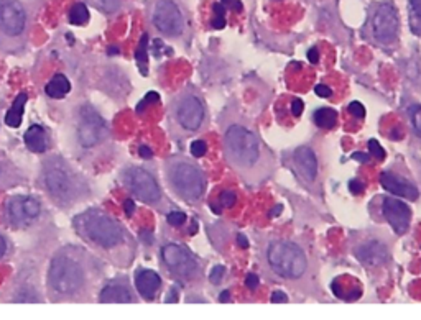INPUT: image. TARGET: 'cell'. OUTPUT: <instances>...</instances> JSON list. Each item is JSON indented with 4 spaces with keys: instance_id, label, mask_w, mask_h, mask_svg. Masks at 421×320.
Segmentation results:
<instances>
[{
    "instance_id": "11",
    "label": "cell",
    "mask_w": 421,
    "mask_h": 320,
    "mask_svg": "<svg viewBox=\"0 0 421 320\" xmlns=\"http://www.w3.org/2000/svg\"><path fill=\"white\" fill-rule=\"evenodd\" d=\"M43 217V204L35 196H12L2 207V220L13 230H28Z\"/></svg>"
},
{
    "instance_id": "47",
    "label": "cell",
    "mask_w": 421,
    "mask_h": 320,
    "mask_svg": "<svg viewBox=\"0 0 421 320\" xmlns=\"http://www.w3.org/2000/svg\"><path fill=\"white\" fill-rule=\"evenodd\" d=\"M229 295H231L229 290H224V293L221 294V302H227V299H229Z\"/></svg>"
},
{
    "instance_id": "43",
    "label": "cell",
    "mask_w": 421,
    "mask_h": 320,
    "mask_svg": "<svg viewBox=\"0 0 421 320\" xmlns=\"http://www.w3.org/2000/svg\"><path fill=\"white\" fill-rule=\"evenodd\" d=\"M237 241H239V245L244 246V248H249V240H247L244 235H237Z\"/></svg>"
},
{
    "instance_id": "24",
    "label": "cell",
    "mask_w": 421,
    "mask_h": 320,
    "mask_svg": "<svg viewBox=\"0 0 421 320\" xmlns=\"http://www.w3.org/2000/svg\"><path fill=\"white\" fill-rule=\"evenodd\" d=\"M313 118H315V123L319 128H323V130H331V128H334L336 123H338V112H336L334 108L321 107L315 112Z\"/></svg>"
},
{
    "instance_id": "3",
    "label": "cell",
    "mask_w": 421,
    "mask_h": 320,
    "mask_svg": "<svg viewBox=\"0 0 421 320\" xmlns=\"http://www.w3.org/2000/svg\"><path fill=\"white\" fill-rule=\"evenodd\" d=\"M224 156L227 165L250 186L262 184L275 169L271 153L259 135L244 123H229L224 132Z\"/></svg>"
},
{
    "instance_id": "46",
    "label": "cell",
    "mask_w": 421,
    "mask_h": 320,
    "mask_svg": "<svg viewBox=\"0 0 421 320\" xmlns=\"http://www.w3.org/2000/svg\"><path fill=\"white\" fill-rule=\"evenodd\" d=\"M126 207H127V214H128V215L133 214V202H132V200H127V202H126Z\"/></svg>"
},
{
    "instance_id": "13",
    "label": "cell",
    "mask_w": 421,
    "mask_h": 320,
    "mask_svg": "<svg viewBox=\"0 0 421 320\" xmlns=\"http://www.w3.org/2000/svg\"><path fill=\"white\" fill-rule=\"evenodd\" d=\"M161 260L173 278L185 281L195 279L200 273V263L183 245L168 243L161 248Z\"/></svg>"
},
{
    "instance_id": "44",
    "label": "cell",
    "mask_w": 421,
    "mask_h": 320,
    "mask_svg": "<svg viewBox=\"0 0 421 320\" xmlns=\"http://www.w3.org/2000/svg\"><path fill=\"white\" fill-rule=\"evenodd\" d=\"M140 155H142L143 158H150V156H152V151L148 150V148L142 146V148H140Z\"/></svg>"
},
{
    "instance_id": "27",
    "label": "cell",
    "mask_w": 421,
    "mask_h": 320,
    "mask_svg": "<svg viewBox=\"0 0 421 320\" xmlns=\"http://www.w3.org/2000/svg\"><path fill=\"white\" fill-rule=\"evenodd\" d=\"M87 2L104 15H116L122 8V0H87Z\"/></svg>"
},
{
    "instance_id": "7",
    "label": "cell",
    "mask_w": 421,
    "mask_h": 320,
    "mask_svg": "<svg viewBox=\"0 0 421 320\" xmlns=\"http://www.w3.org/2000/svg\"><path fill=\"white\" fill-rule=\"evenodd\" d=\"M163 174L170 191L186 204H197L206 192L205 172L185 156H171L163 162Z\"/></svg>"
},
{
    "instance_id": "4",
    "label": "cell",
    "mask_w": 421,
    "mask_h": 320,
    "mask_svg": "<svg viewBox=\"0 0 421 320\" xmlns=\"http://www.w3.org/2000/svg\"><path fill=\"white\" fill-rule=\"evenodd\" d=\"M68 138L73 153L84 165H96L111 155V128L101 113L87 102L73 108L68 123Z\"/></svg>"
},
{
    "instance_id": "42",
    "label": "cell",
    "mask_w": 421,
    "mask_h": 320,
    "mask_svg": "<svg viewBox=\"0 0 421 320\" xmlns=\"http://www.w3.org/2000/svg\"><path fill=\"white\" fill-rule=\"evenodd\" d=\"M308 59H310L311 64H318V61H319V51H318V49L311 48L308 51Z\"/></svg>"
},
{
    "instance_id": "30",
    "label": "cell",
    "mask_w": 421,
    "mask_h": 320,
    "mask_svg": "<svg viewBox=\"0 0 421 320\" xmlns=\"http://www.w3.org/2000/svg\"><path fill=\"white\" fill-rule=\"evenodd\" d=\"M190 151H191V155L195 156V158H202V156L206 155V151H207L206 141H205V140H196V141H193V143H191V146H190Z\"/></svg>"
},
{
    "instance_id": "12",
    "label": "cell",
    "mask_w": 421,
    "mask_h": 320,
    "mask_svg": "<svg viewBox=\"0 0 421 320\" xmlns=\"http://www.w3.org/2000/svg\"><path fill=\"white\" fill-rule=\"evenodd\" d=\"M152 27L166 38H180L186 30V15L178 0H152L150 8Z\"/></svg>"
},
{
    "instance_id": "28",
    "label": "cell",
    "mask_w": 421,
    "mask_h": 320,
    "mask_svg": "<svg viewBox=\"0 0 421 320\" xmlns=\"http://www.w3.org/2000/svg\"><path fill=\"white\" fill-rule=\"evenodd\" d=\"M408 115L410 120H412V127L417 135L421 138V105L420 103H415L408 108Z\"/></svg>"
},
{
    "instance_id": "31",
    "label": "cell",
    "mask_w": 421,
    "mask_h": 320,
    "mask_svg": "<svg viewBox=\"0 0 421 320\" xmlns=\"http://www.w3.org/2000/svg\"><path fill=\"white\" fill-rule=\"evenodd\" d=\"M166 219H168V224H170V225H173V226H180V225H183V224H185V222H186V215L183 214V212L171 210V212H168Z\"/></svg>"
},
{
    "instance_id": "15",
    "label": "cell",
    "mask_w": 421,
    "mask_h": 320,
    "mask_svg": "<svg viewBox=\"0 0 421 320\" xmlns=\"http://www.w3.org/2000/svg\"><path fill=\"white\" fill-rule=\"evenodd\" d=\"M382 212L385 220L392 225V229L398 235L405 233L408 230L410 222H412V210L403 200L393 199V197H385L382 202Z\"/></svg>"
},
{
    "instance_id": "6",
    "label": "cell",
    "mask_w": 421,
    "mask_h": 320,
    "mask_svg": "<svg viewBox=\"0 0 421 320\" xmlns=\"http://www.w3.org/2000/svg\"><path fill=\"white\" fill-rule=\"evenodd\" d=\"M33 12L25 0H0V51L22 54L28 48Z\"/></svg>"
},
{
    "instance_id": "35",
    "label": "cell",
    "mask_w": 421,
    "mask_h": 320,
    "mask_svg": "<svg viewBox=\"0 0 421 320\" xmlns=\"http://www.w3.org/2000/svg\"><path fill=\"white\" fill-rule=\"evenodd\" d=\"M224 274H226V268L224 266H216L214 269H212V273H211V283L212 284H219L221 281H222V278H224Z\"/></svg>"
},
{
    "instance_id": "2",
    "label": "cell",
    "mask_w": 421,
    "mask_h": 320,
    "mask_svg": "<svg viewBox=\"0 0 421 320\" xmlns=\"http://www.w3.org/2000/svg\"><path fill=\"white\" fill-rule=\"evenodd\" d=\"M76 235L104 263L117 268L132 264L137 243L121 220L102 209H87L73 219Z\"/></svg>"
},
{
    "instance_id": "38",
    "label": "cell",
    "mask_w": 421,
    "mask_h": 320,
    "mask_svg": "<svg viewBox=\"0 0 421 320\" xmlns=\"http://www.w3.org/2000/svg\"><path fill=\"white\" fill-rule=\"evenodd\" d=\"M245 284H247V288H249V289H255L257 286H259V276L254 274V273H250L245 278Z\"/></svg>"
},
{
    "instance_id": "16",
    "label": "cell",
    "mask_w": 421,
    "mask_h": 320,
    "mask_svg": "<svg viewBox=\"0 0 421 320\" xmlns=\"http://www.w3.org/2000/svg\"><path fill=\"white\" fill-rule=\"evenodd\" d=\"M293 166L305 182H315L318 177V158L310 146H298L293 151Z\"/></svg>"
},
{
    "instance_id": "14",
    "label": "cell",
    "mask_w": 421,
    "mask_h": 320,
    "mask_svg": "<svg viewBox=\"0 0 421 320\" xmlns=\"http://www.w3.org/2000/svg\"><path fill=\"white\" fill-rule=\"evenodd\" d=\"M398 13L392 4H380L372 13V32L379 43L392 44L398 38Z\"/></svg>"
},
{
    "instance_id": "34",
    "label": "cell",
    "mask_w": 421,
    "mask_h": 320,
    "mask_svg": "<svg viewBox=\"0 0 421 320\" xmlns=\"http://www.w3.org/2000/svg\"><path fill=\"white\" fill-rule=\"evenodd\" d=\"M349 112L353 113L355 118H364L365 117V108L360 102H350L349 103Z\"/></svg>"
},
{
    "instance_id": "29",
    "label": "cell",
    "mask_w": 421,
    "mask_h": 320,
    "mask_svg": "<svg viewBox=\"0 0 421 320\" xmlns=\"http://www.w3.org/2000/svg\"><path fill=\"white\" fill-rule=\"evenodd\" d=\"M10 255H12V245H10L7 236L0 233V263L7 260Z\"/></svg>"
},
{
    "instance_id": "39",
    "label": "cell",
    "mask_w": 421,
    "mask_h": 320,
    "mask_svg": "<svg viewBox=\"0 0 421 320\" xmlns=\"http://www.w3.org/2000/svg\"><path fill=\"white\" fill-rule=\"evenodd\" d=\"M288 300V295H286L283 290H275L274 294H271V302H286Z\"/></svg>"
},
{
    "instance_id": "40",
    "label": "cell",
    "mask_w": 421,
    "mask_h": 320,
    "mask_svg": "<svg viewBox=\"0 0 421 320\" xmlns=\"http://www.w3.org/2000/svg\"><path fill=\"white\" fill-rule=\"evenodd\" d=\"M410 7H412L415 17L421 20V0H410Z\"/></svg>"
},
{
    "instance_id": "26",
    "label": "cell",
    "mask_w": 421,
    "mask_h": 320,
    "mask_svg": "<svg viewBox=\"0 0 421 320\" xmlns=\"http://www.w3.org/2000/svg\"><path fill=\"white\" fill-rule=\"evenodd\" d=\"M25 101H27V96L25 94H20L17 101H15L12 110L7 113V118H5V122H7L8 127H20V123H22V117H23V107H25Z\"/></svg>"
},
{
    "instance_id": "19",
    "label": "cell",
    "mask_w": 421,
    "mask_h": 320,
    "mask_svg": "<svg viewBox=\"0 0 421 320\" xmlns=\"http://www.w3.org/2000/svg\"><path fill=\"white\" fill-rule=\"evenodd\" d=\"M135 288L143 299L153 300L157 297V294L160 293L161 278L155 271L142 269L135 276Z\"/></svg>"
},
{
    "instance_id": "5",
    "label": "cell",
    "mask_w": 421,
    "mask_h": 320,
    "mask_svg": "<svg viewBox=\"0 0 421 320\" xmlns=\"http://www.w3.org/2000/svg\"><path fill=\"white\" fill-rule=\"evenodd\" d=\"M38 186L54 205L66 210L91 196L87 177L61 155H48L39 161Z\"/></svg>"
},
{
    "instance_id": "9",
    "label": "cell",
    "mask_w": 421,
    "mask_h": 320,
    "mask_svg": "<svg viewBox=\"0 0 421 320\" xmlns=\"http://www.w3.org/2000/svg\"><path fill=\"white\" fill-rule=\"evenodd\" d=\"M121 181L126 186V189L133 197L143 204L153 207V209L165 212L170 209L165 194H163L160 184H158L155 176L140 166H127L121 172Z\"/></svg>"
},
{
    "instance_id": "36",
    "label": "cell",
    "mask_w": 421,
    "mask_h": 320,
    "mask_svg": "<svg viewBox=\"0 0 421 320\" xmlns=\"http://www.w3.org/2000/svg\"><path fill=\"white\" fill-rule=\"evenodd\" d=\"M303 108H305V105L300 98H296V101L291 102V113H293L295 117H300L301 113H303Z\"/></svg>"
},
{
    "instance_id": "21",
    "label": "cell",
    "mask_w": 421,
    "mask_h": 320,
    "mask_svg": "<svg viewBox=\"0 0 421 320\" xmlns=\"http://www.w3.org/2000/svg\"><path fill=\"white\" fill-rule=\"evenodd\" d=\"M25 174L18 169L17 165H13L8 160L5 153L0 151V189H8V187L23 184Z\"/></svg>"
},
{
    "instance_id": "41",
    "label": "cell",
    "mask_w": 421,
    "mask_h": 320,
    "mask_svg": "<svg viewBox=\"0 0 421 320\" xmlns=\"http://www.w3.org/2000/svg\"><path fill=\"white\" fill-rule=\"evenodd\" d=\"M349 191L353 192V194H360V192L364 191L362 182H359V181H350V182H349Z\"/></svg>"
},
{
    "instance_id": "22",
    "label": "cell",
    "mask_w": 421,
    "mask_h": 320,
    "mask_svg": "<svg viewBox=\"0 0 421 320\" xmlns=\"http://www.w3.org/2000/svg\"><path fill=\"white\" fill-rule=\"evenodd\" d=\"M25 146L28 148L32 153H37V155H42V153L47 151L48 148V133L42 125H32L25 133L23 136Z\"/></svg>"
},
{
    "instance_id": "37",
    "label": "cell",
    "mask_w": 421,
    "mask_h": 320,
    "mask_svg": "<svg viewBox=\"0 0 421 320\" xmlns=\"http://www.w3.org/2000/svg\"><path fill=\"white\" fill-rule=\"evenodd\" d=\"M315 91H316V94H318L319 97H331V96H333V91H331V87L323 86V84L316 86Z\"/></svg>"
},
{
    "instance_id": "25",
    "label": "cell",
    "mask_w": 421,
    "mask_h": 320,
    "mask_svg": "<svg viewBox=\"0 0 421 320\" xmlns=\"http://www.w3.org/2000/svg\"><path fill=\"white\" fill-rule=\"evenodd\" d=\"M89 18H91V15H89V8L81 2L73 5L71 10H69V13H68L69 23L76 25V27H83V25H86L89 22Z\"/></svg>"
},
{
    "instance_id": "33",
    "label": "cell",
    "mask_w": 421,
    "mask_h": 320,
    "mask_svg": "<svg viewBox=\"0 0 421 320\" xmlns=\"http://www.w3.org/2000/svg\"><path fill=\"white\" fill-rule=\"evenodd\" d=\"M219 200H221V204L226 207V209H231V207L236 204V194H234V192L226 191V192H222V194H221Z\"/></svg>"
},
{
    "instance_id": "32",
    "label": "cell",
    "mask_w": 421,
    "mask_h": 320,
    "mask_svg": "<svg viewBox=\"0 0 421 320\" xmlns=\"http://www.w3.org/2000/svg\"><path fill=\"white\" fill-rule=\"evenodd\" d=\"M369 150H370V155L377 156L379 160H384V158H385V150L382 146H380V143L377 140H370L369 141Z\"/></svg>"
},
{
    "instance_id": "18",
    "label": "cell",
    "mask_w": 421,
    "mask_h": 320,
    "mask_svg": "<svg viewBox=\"0 0 421 320\" xmlns=\"http://www.w3.org/2000/svg\"><path fill=\"white\" fill-rule=\"evenodd\" d=\"M380 182H382V186L387 189L389 192H392L395 196H400V197H405V199H418V189L415 187L412 182L405 181L403 177H400L397 174H393V172H389L385 171L382 172V176H380Z\"/></svg>"
},
{
    "instance_id": "23",
    "label": "cell",
    "mask_w": 421,
    "mask_h": 320,
    "mask_svg": "<svg viewBox=\"0 0 421 320\" xmlns=\"http://www.w3.org/2000/svg\"><path fill=\"white\" fill-rule=\"evenodd\" d=\"M44 91H47V96L51 98H64L71 92V82H69V79L64 74H56L47 84Z\"/></svg>"
},
{
    "instance_id": "1",
    "label": "cell",
    "mask_w": 421,
    "mask_h": 320,
    "mask_svg": "<svg viewBox=\"0 0 421 320\" xmlns=\"http://www.w3.org/2000/svg\"><path fill=\"white\" fill-rule=\"evenodd\" d=\"M106 264L84 246L66 245L54 251L47 273L51 302H87L102 288Z\"/></svg>"
},
{
    "instance_id": "8",
    "label": "cell",
    "mask_w": 421,
    "mask_h": 320,
    "mask_svg": "<svg viewBox=\"0 0 421 320\" xmlns=\"http://www.w3.org/2000/svg\"><path fill=\"white\" fill-rule=\"evenodd\" d=\"M269 268L281 279L300 281L308 271L310 260L300 245L288 240H274L265 248Z\"/></svg>"
},
{
    "instance_id": "10",
    "label": "cell",
    "mask_w": 421,
    "mask_h": 320,
    "mask_svg": "<svg viewBox=\"0 0 421 320\" xmlns=\"http://www.w3.org/2000/svg\"><path fill=\"white\" fill-rule=\"evenodd\" d=\"M205 103L193 91H181L170 103V122L185 135L200 130L205 123Z\"/></svg>"
},
{
    "instance_id": "20",
    "label": "cell",
    "mask_w": 421,
    "mask_h": 320,
    "mask_svg": "<svg viewBox=\"0 0 421 320\" xmlns=\"http://www.w3.org/2000/svg\"><path fill=\"white\" fill-rule=\"evenodd\" d=\"M355 256H358L364 264L380 266L389 260V251L385 248V245L379 243V241H367V243L360 245L359 248L355 250Z\"/></svg>"
},
{
    "instance_id": "17",
    "label": "cell",
    "mask_w": 421,
    "mask_h": 320,
    "mask_svg": "<svg viewBox=\"0 0 421 320\" xmlns=\"http://www.w3.org/2000/svg\"><path fill=\"white\" fill-rule=\"evenodd\" d=\"M101 302H135V294L126 278L111 279L99 289Z\"/></svg>"
},
{
    "instance_id": "45",
    "label": "cell",
    "mask_w": 421,
    "mask_h": 320,
    "mask_svg": "<svg viewBox=\"0 0 421 320\" xmlns=\"http://www.w3.org/2000/svg\"><path fill=\"white\" fill-rule=\"evenodd\" d=\"M354 158H355V160H359V161H367L369 160L367 155H364V153H355Z\"/></svg>"
}]
</instances>
